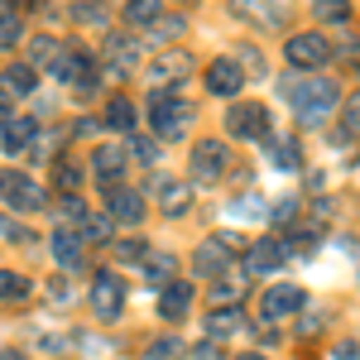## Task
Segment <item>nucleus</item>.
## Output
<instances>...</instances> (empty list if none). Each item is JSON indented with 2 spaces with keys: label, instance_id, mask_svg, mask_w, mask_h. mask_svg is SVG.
Returning <instances> with one entry per match:
<instances>
[{
  "label": "nucleus",
  "instance_id": "obj_13",
  "mask_svg": "<svg viewBox=\"0 0 360 360\" xmlns=\"http://www.w3.org/2000/svg\"><path fill=\"white\" fill-rule=\"evenodd\" d=\"M283 264H288V245L274 240V236H264V240H255L245 250V274H274Z\"/></svg>",
  "mask_w": 360,
  "mask_h": 360
},
{
  "label": "nucleus",
  "instance_id": "obj_22",
  "mask_svg": "<svg viewBox=\"0 0 360 360\" xmlns=\"http://www.w3.org/2000/svg\"><path fill=\"white\" fill-rule=\"evenodd\" d=\"M0 91L5 96H29L34 91V63H10L0 72Z\"/></svg>",
  "mask_w": 360,
  "mask_h": 360
},
{
  "label": "nucleus",
  "instance_id": "obj_29",
  "mask_svg": "<svg viewBox=\"0 0 360 360\" xmlns=\"http://www.w3.org/2000/svg\"><path fill=\"white\" fill-rule=\"evenodd\" d=\"M63 53H68V49H63L58 39H49V34H39V39H34V63H44L49 72L58 68V58H63Z\"/></svg>",
  "mask_w": 360,
  "mask_h": 360
},
{
  "label": "nucleus",
  "instance_id": "obj_35",
  "mask_svg": "<svg viewBox=\"0 0 360 360\" xmlns=\"http://www.w3.org/2000/svg\"><path fill=\"white\" fill-rule=\"evenodd\" d=\"M144 274L154 278V283H159V278L173 283V255H149V259H144Z\"/></svg>",
  "mask_w": 360,
  "mask_h": 360
},
{
  "label": "nucleus",
  "instance_id": "obj_18",
  "mask_svg": "<svg viewBox=\"0 0 360 360\" xmlns=\"http://www.w3.org/2000/svg\"><path fill=\"white\" fill-rule=\"evenodd\" d=\"M202 332L212 336V341H231V336L245 332V312L240 307H212L207 322H202Z\"/></svg>",
  "mask_w": 360,
  "mask_h": 360
},
{
  "label": "nucleus",
  "instance_id": "obj_14",
  "mask_svg": "<svg viewBox=\"0 0 360 360\" xmlns=\"http://www.w3.org/2000/svg\"><path fill=\"white\" fill-rule=\"evenodd\" d=\"M135 68H139V39L125 34V29H115L111 39H106V72L125 77V72H135Z\"/></svg>",
  "mask_w": 360,
  "mask_h": 360
},
{
  "label": "nucleus",
  "instance_id": "obj_15",
  "mask_svg": "<svg viewBox=\"0 0 360 360\" xmlns=\"http://www.w3.org/2000/svg\"><path fill=\"white\" fill-rule=\"evenodd\" d=\"M240 86H245V72L236 68V58H217L212 68H207V91L212 96H240Z\"/></svg>",
  "mask_w": 360,
  "mask_h": 360
},
{
  "label": "nucleus",
  "instance_id": "obj_37",
  "mask_svg": "<svg viewBox=\"0 0 360 360\" xmlns=\"http://www.w3.org/2000/svg\"><path fill=\"white\" fill-rule=\"evenodd\" d=\"M173 34H183V20H178V15H164L159 25L149 29V39H173Z\"/></svg>",
  "mask_w": 360,
  "mask_h": 360
},
{
  "label": "nucleus",
  "instance_id": "obj_40",
  "mask_svg": "<svg viewBox=\"0 0 360 360\" xmlns=\"http://www.w3.org/2000/svg\"><path fill=\"white\" fill-rule=\"evenodd\" d=\"M149 255V245L139 240V236H130V240H120V259H144Z\"/></svg>",
  "mask_w": 360,
  "mask_h": 360
},
{
  "label": "nucleus",
  "instance_id": "obj_43",
  "mask_svg": "<svg viewBox=\"0 0 360 360\" xmlns=\"http://www.w3.org/2000/svg\"><path fill=\"white\" fill-rule=\"evenodd\" d=\"M10 120H15V111H10V96L0 91V135H5V125H10Z\"/></svg>",
  "mask_w": 360,
  "mask_h": 360
},
{
  "label": "nucleus",
  "instance_id": "obj_44",
  "mask_svg": "<svg viewBox=\"0 0 360 360\" xmlns=\"http://www.w3.org/2000/svg\"><path fill=\"white\" fill-rule=\"evenodd\" d=\"M336 360H360V346H351V341H346V346H336Z\"/></svg>",
  "mask_w": 360,
  "mask_h": 360
},
{
  "label": "nucleus",
  "instance_id": "obj_30",
  "mask_svg": "<svg viewBox=\"0 0 360 360\" xmlns=\"http://www.w3.org/2000/svg\"><path fill=\"white\" fill-rule=\"evenodd\" d=\"M20 29H25V25H20V15L0 0V49H15V44H20Z\"/></svg>",
  "mask_w": 360,
  "mask_h": 360
},
{
  "label": "nucleus",
  "instance_id": "obj_32",
  "mask_svg": "<svg viewBox=\"0 0 360 360\" xmlns=\"http://www.w3.org/2000/svg\"><path fill=\"white\" fill-rule=\"evenodd\" d=\"M178 356H183V341L178 336H159V341L144 346V360H178Z\"/></svg>",
  "mask_w": 360,
  "mask_h": 360
},
{
  "label": "nucleus",
  "instance_id": "obj_28",
  "mask_svg": "<svg viewBox=\"0 0 360 360\" xmlns=\"http://www.w3.org/2000/svg\"><path fill=\"white\" fill-rule=\"evenodd\" d=\"M53 183H58L68 197H72L77 188H82V168L72 164V159H58V164H53Z\"/></svg>",
  "mask_w": 360,
  "mask_h": 360
},
{
  "label": "nucleus",
  "instance_id": "obj_1",
  "mask_svg": "<svg viewBox=\"0 0 360 360\" xmlns=\"http://www.w3.org/2000/svg\"><path fill=\"white\" fill-rule=\"evenodd\" d=\"M283 96H288V106L298 111L303 125H317V120H327L332 106L341 101V86H336L332 77H312V72H303V77H288V82H283Z\"/></svg>",
  "mask_w": 360,
  "mask_h": 360
},
{
  "label": "nucleus",
  "instance_id": "obj_33",
  "mask_svg": "<svg viewBox=\"0 0 360 360\" xmlns=\"http://www.w3.org/2000/svg\"><path fill=\"white\" fill-rule=\"evenodd\" d=\"M312 10H317V20H351V0H312Z\"/></svg>",
  "mask_w": 360,
  "mask_h": 360
},
{
  "label": "nucleus",
  "instance_id": "obj_26",
  "mask_svg": "<svg viewBox=\"0 0 360 360\" xmlns=\"http://www.w3.org/2000/svg\"><path fill=\"white\" fill-rule=\"evenodd\" d=\"M106 125L130 135V130H135V101H125V96H111V101H106Z\"/></svg>",
  "mask_w": 360,
  "mask_h": 360
},
{
  "label": "nucleus",
  "instance_id": "obj_34",
  "mask_svg": "<svg viewBox=\"0 0 360 360\" xmlns=\"http://www.w3.org/2000/svg\"><path fill=\"white\" fill-rule=\"evenodd\" d=\"M58 217H63V221L68 226H77V231H82L86 226V217H91V212H86L82 202H77V197H63V202H58Z\"/></svg>",
  "mask_w": 360,
  "mask_h": 360
},
{
  "label": "nucleus",
  "instance_id": "obj_16",
  "mask_svg": "<svg viewBox=\"0 0 360 360\" xmlns=\"http://www.w3.org/2000/svg\"><path fill=\"white\" fill-rule=\"evenodd\" d=\"M188 312H193V283H183V278L164 283V293H159V317H164V322H183Z\"/></svg>",
  "mask_w": 360,
  "mask_h": 360
},
{
  "label": "nucleus",
  "instance_id": "obj_25",
  "mask_svg": "<svg viewBox=\"0 0 360 360\" xmlns=\"http://www.w3.org/2000/svg\"><path fill=\"white\" fill-rule=\"evenodd\" d=\"M264 159L283 173H293L298 168V149H293V139H264Z\"/></svg>",
  "mask_w": 360,
  "mask_h": 360
},
{
  "label": "nucleus",
  "instance_id": "obj_4",
  "mask_svg": "<svg viewBox=\"0 0 360 360\" xmlns=\"http://www.w3.org/2000/svg\"><path fill=\"white\" fill-rule=\"evenodd\" d=\"M231 15L259 29H283L293 15V0H231Z\"/></svg>",
  "mask_w": 360,
  "mask_h": 360
},
{
  "label": "nucleus",
  "instance_id": "obj_11",
  "mask_svg": "<svg viewBox=\"0 0 360 360\" xmlns=\"http://www.w3.org/2000/svg\"><path fill=\"white\" fill-rule=\"evenodd\" d=\"M283 53H288V63H293V68L312 72V68H322V63L332 58V44H327L322 34H293V39L283 44Z\"/></svg>",
  "mask_w": 360,
  "mask_h": 360
},
{
  "label": "nucleus",
  "instance_id": "obj_39",
  "mask_svg": "<svg viewBox=\"0 0 360 360\" xmlns=\"http://www.w3.org/2000/svg\"><path fill=\"white\" fill-rule=\"evenodd\" d=\"M283 245H288V255H312V250H317V236H288V240H283Z\"/></svg>",
  "mask_w": 360,
  "mask_h": 360
},
{
  "label": "nucleus",
  "instance_id": "obj_19",
  "mask_svg": "<svg viewBox=\"0 0 360 360\" xmlns=\"http://www.w3.org/2000/svg\"><path fill=\"white\" fill-rule=\"evenodd\" d=\"M91 173H96L106 188H115L120 173H125V149H120V144H96V154H91Z\"/></svg>",
  "mask_w": 360,
  "mask_h": 360
},
{
  "label": "nucleus",
  "instance_id": "obj_41",
  "mask_svg": "<svg viewBox=\"0 0 360 360\" xmlns=\"http://www.w3.org/2000/svg\"><path fill=\"white\" fill-rule=\"evenodd\" d=\"M293 212H298V197H283V202H278V207L269 212V217H274L278 226H288V221H293Z\"/></svg>",
  "mask_w": 360,
  "mask_h": 360
},
{
  "label": "nucleus",
  "instance_id": "obj_38",
  "mask_svg": "<svg viewBox=\"0 0 360 360\" xmlns=\"http://www.w3.org/2000/svg\"><path fill=\"white\" fill-rule=\"evenodd\" d=\"M341 120H346V130H351V135H360V91H351V101H346Z\"/></svg>",
  "mask_w": 360,
  "mask_h": 360
},
{
  "label": "nucleus",
  "instance_id": "obj_36",
  "mask_svg": "<svg viewBox=\"0 0 360 360\" xmlns=\"http://www.w3.org/2000/svg\"><path fill=\"white\" fill-rule=\"evenodd\" d=\"M72 20H77V25H111V10H106V5H77Z\"/></svg>",
  "mask_w": 360,
  "mask_h": 360
},
{
  "label": "nucleus",
  "instance_id": "obj_6",
  "mask_svg": "<svg viewBox=\"0 0 360 360\" xmlns=\"http://www.w3.org/2000/svg\"><path fill=\"white\" fill-rule=\"evenodd\" d=\"M226 130L236 139H269V106L259 101H236L226 111Z\"/></svg>",
  "mask_w": 360,
  "mask_h": 360
},
{
  "label": "nucleus",
  "instance_id": "obj_17",
  "mask_svg": "<svg viewBox=\"0 0 360 360\" xmlns=\"http://www.w3.org/2000/svg\"><path fill=\"white\" fill-rule=\"evenodd\" d=\"M106 207H111L115 221H144V197L135 193V188H125V183H115V188H106Z\"/></svg>",
  "mask_w": 360,
  "mask_h": 360
},
{
  "label": "nucleus",
  "instance_id": "obj_45",
  "mask_svg": "<svg viewBox=\"0 0 360 360\" xmlns=\"http://www.w3.org/2000/svg\"><path fill=\"white\" fill-rule=\"evenodd\" d=\"M236 360H264V356H259V351H250V356H236Z\"/></svg>",
  "mask_w": 360,
  "mask_h": 360
},
{
  "label": "nucleus",
  "instance_id": "obj_8",
  "mask_svg": "<svg viewBox=\"0 0 360 360\" xmlns=\"http://www.w3.org/2000/svg\"><path fill=\"white\" fill-rule=\"evenodd\" d=\"M91 312H96L101 322H115V317L125 312V283H120L111 269H101V274L91 278Z\"/></svg>",
  "mask_w": 360,
  "mask_h": 360
},
{
  "label": "nucleus",
  "instance_id": "obj_21",
  "mask_svg": "<svg viewBox=\"0 0 360 360\" xmlns=\"http://www.w3.org/2000/svg\"><path fill=\"white\" fill-rule=\"evenodd\" d=\"M49 250H53V259L63 269H77V264H82V236H72V231H53Z\"/></svg>",
  "mask_w": 360,
  "mask_h": 360
},
{
  "label": "nucleus",
  "instance_id": "obj_9",
  "mask_svg": "<svg viewBox=\"0 0 360 360\" xmlns=\"http://www.w3.org/2000/svg\"><path fill=\"white\" fill-rule=\"evenodd\" d=\"M149 197L159 202L164 217H183V212L193 207V183H178V178H168V173H154V178H149Z\"/></svg>",
  "mask_w": 360,
  "mask_h": 360
},
{
  "label": "nucleus",
  "instance_id": "obj_12",
  "mask_svg": "<svg viewBox=\"0 0 360 360\" xmlns=\"http://www.w3.org/2000/svg\"><path fill=\"white\" fill-rule=\"evenodd\" d=\"M188 72H193V53H188V49H168V53H159V58H154V68H149L154 91H168V86L188 82Z\"/></svg>",
  "mask_w": 360,
  "mask_h": 360
},
{
  "label": "nucleus",
  "instance_id": "obj_10",
  "mask_svg": "<svg viewBox=\"0 0 360 360\" xmlns=\"http://www.w3.org/2000/svg\"><path fill=\"white\" fill-rule=\"evenodd\" d=\"M303 288L298 283H269L264 293H259V317L264 322H283V317H293L298 307H303Z\"/></svg>",
  "mask_w": 360,
  "mask_h": 360
},
{
  "label": "nucleus",
  "instance_id": "obj_24",
  "mask_svg": "<svg viewBox=\"0 0 360 360\" xmlns=\"http://www.w3.org/2000/svg\"><path fill=\"white\" fill-rule=\"evenodd\" d=\"M125 20H130V25L154 29L159 20H164V0H130V5H125Z\"/></svg>",
  "mask_w": 360,
  "mask_h": 360
},
{
  "label": "nucleus",
  "instance_id": "obj_31",
  "mask_svg": "<svg viewBox=\"0 0 360 360\" xmlns=\"http://www.w3.org/2000/svg\"><path fill=\"white\" fill-rule=\"evenodd\" d=\"M111 221H115L111 212H106V217H86V226L77 231V236H82L86 245H101V240H111Z\"/></svg>",
  "mask_w": 360,
  "mask_h": 360
},
{
  "label": "nucleus",
  "instance_id": "obj_2",
  "mask_svg": "<svg viewBox=\"0 0 360 360\" xmlns=\"http://www.w3.org/2000/svg\"><path fill=\"white\" fill-rule=\"evenodd\" d=\"M188 120H193V106L183 96H173V91H154L149 96V125H154L159 139H178L188 130Z\"/></svg>",
  "mask_w": 360,
  "mask_h": 360
},
{
  "label": "nucleus",
  "instance_id": "obj_23",
  "mask_svg": "<svg viewBox=\"0 0 360 360\" xmlns=\"http://www.w3.org/2000/svg\"><path fill=\"white\" fill-rule=\"evenodd\" d=\"M240 293H245V269L236 274H221L217 283H212V298H217V307H240Z\"/></svg>",
  "mask_w": 360,
  "mask_h": 360
},
{
  "label": "nucleus",
  "instance_id": "obj_5",
  "mask_svg": "<svg viewBox=\"0 0 360 360\" xmlns=\"http://www.w3.org/2000/svg\"><path fill=\"white\" fill-rule=\"evenodd\" d=\"M231 259H236V240H231V236H207V240L197 245V259H193V264H197V274H202V278H212V283H217L221 274H231V269H236Z\"/></svg>",
  "mask_w": 360,
  "mask_h": 360
},
{
  "label": "nucleus",
  "instance_id": "obj_20",
  "mask_svg": "<svg viewBox=\"0 0 360 360\" xmlns=\"http://www.w3.org/2000/svg\"><path fill=\"white\" fill-rule=\"evenodd\" d=\"M34 130H39V125H34L29 115H15V120L5 125V135H0V149H5V154H25L29 144H34Z\"/></svg>",
  "mask_w": 360,
  "mask_h": 360
},
{
  "label": "nucleus",
  "instance_id": "obj_7",
  "mask_svg": "<svg viewBox=\"0 0 360 360\" xmlns=\"http://www.w3.org/2000/svg\"><path fill=\"white\" fill-rule=\"evenodd\" d=\"M0 197H5L15 212H39V207L49 202V188L34 183L29 173H5V178H0Z\"/></svg>",
  "mask_w": 360,
  "mask_h": 360
},
{
  "label": "nucleus",
  "instance_id": "obj_27",
  "mask_svg": "<svg viewBox=\"0 0 360 360\" xmlns=\"http://www.w3.org/2000/svg\"><path fill=\"white\" fill-rule=\"evenodd\" d=\"M20 298H29V278L0 269V303H20Z\"/></svg>",
  "mask_w": 360,
  "mask_h": 360
},
{
  "label": "nucleus",
  "instance_id": "obj_42",
  "mask_svg": "<svg viewBox=\"0 0 360 360\" xmlns=\"http://www.w3.org/2000/svg\"><path fill=\"white\" fill-rule=\"evenodd\" d=\"M130 144H135V159H144V164L159 159V144H154V139H130Z\"/></svg>",
  "mask_w": 360,
  "mask_h": 360
},
{
  "label": "nucleus",
  "instance_id": "obj_3",
  "mask_svg": "<svg viewBox=\"0 0 360 360\" xmlns=\"http://www.w3.org/2000/svg\"><path fill=\"white\" fill-rule=\"evenodd\" d=\"M226 164H231V149L221 139H197L193 154H188V173H193V188H217L221 183Z\"/></svg>",
  "mask_w": 360,
  "mask_h": 360
}]
</instances>
